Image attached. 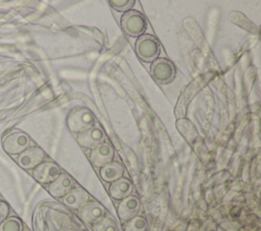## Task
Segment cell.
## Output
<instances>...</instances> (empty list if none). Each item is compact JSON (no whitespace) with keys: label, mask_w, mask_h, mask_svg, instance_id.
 <instances>
[{"label":"cell","mask_w":261,"mask_h":231,"mask_svg":"<svg viewBox=\"0 0 261 231\" xmlns=\"http://www.w3.org/2000/svg\"><path fill=\"white\" fill-rule=\"evenodd\" d=\"M4 152L8 155H19L31 145L30 136L18 129H10L6 131L1 138Z\"/></svg>","instance_id":"1"},{"label":"cell","mask_w":261,"mask_h":231,"mask_svg":"<svg viewBox=\"0 0 261 231\" xmlns=\"http://www.w3.org/2000/svg\"><path fill=\"white\" fill-rule=\"evenodd\" d=\"M135 50L139 58L145 62L154 61L160 52V44L159 41L150 34H143L138 37Z\"/></svg>","instance_id":"2"},{"label":"cell","mask_w":261,"mask_h":231,"mask_svg":"<svg viewBox=\"0 0 261 231\" xmlns=\"http://www.w3.org/2000/svg\"><path fill=\"white\" fill-rule=\"evenodd\" d=\"M120 24L123 32L133 37H140L147 28V20L143 13L134 9L123 12Z\"/></svg>","instance_id":"3"},{"label":"cell","mask_w":261,"mask_h":231,"mask_svg":"<svg viewBox=\"0 0 261 231\" xmlns=\"http://www.w3.org/2000/svg\"><path fill=\"white\" fill-rule=\"evenodd\" d=\"M95 122V116L88 108H77L67 116V126L73 133H81L92 127Z\"/></svg>","instance_id":"4"},{"label":"cell","mask_w":261,"mask_h":231,"mask_svg":"<svg viewBox=\"0 0 261 231\" xmlns=\"http://www.w3.org/2000/svg\"><path fill=\"white\" fill-rule=\"evenodd\" d=\"M152 76L159 83H168L173 80L175 76V66L167 58H156L152 61L150 66Z\"/></svg>","instance_id":"5"},{"label":"cell","mask_w":261,"mask_h":231,"mask_svg":"<svg viewBox=\"0 0 261 231\" xmlns=\"http://www.w3.org/2000/svg\"><path fill=\"white\" fill-rule=\"evenodd\" d=\"M32 174L34 179L39 183L49 184L61 174V170L57 164L50 161H43L33 169Z\"/></svg>","instance_id":"6"},{"label":"cell","mask_w":261,"mask_h":231,"mask_svg":"<svg viewBox=\"0 0 261 231\" xmlns=\"http://www.w3.org/2000/svg\"><path fill=\"white\" fill-rule=\"evenodd\" d=\"M44 158L45 152L41 148L29 147L18 155L16 162L22 169L30 170L41 164L44 161Z\"/></svg>","instance_id":"7"},{"label":"cell","mask_w":261,"mask_h":231,"mask_svg":"<svg viewBox=\"0 0 261 231\" xmlns=\"http://www.w3.org/2000/svg\"><path fill=\"white\" fill-rule=\"evenodd\" d=\"M113 158H114V151L112 147L106 141H103L97 147H95L94 149H92L89 156L90 162L92 163L93 166L97 168H101L104 165L110 163L111 161H113Z\"/></svg>","instance_id":"8"},{"label":"cell","mask_w":261,"mask_h":231,"mask_svg":"<svg viewBox=\"0 0 261 231\" xmlns=\"http://www.w3.org/2000/svg\"><path fill=\"white\" fill-rule=\"evenodd\" d=\"M105 139L104 131L99 127L93 125L92 127L81 132L76 136V140L81 147L85 149H94Z\"/></svg>","instance_id":"9"},{"label":"cell","mask_w":261,"mask_h":231,"mask_svg":"<svg viewBox=\"0 0 261 231\" xmlns=\"http://www.w3.org/2000/svg\"><path fill=\"white\" fill-rule=\"evenodd\" d=\"M104 207L98 201H88L77 210V216L87 224H95L104 217Z\"/></svg>","instance_id":"10"},{"label":"cell","mask_w":261,"mask_h":231,"mask_svg":"<svg viewBox=\"0 0 261 231\" xmlns=\"http://www.w3.org/2000/svg\"><path fill=\"white\" fill-rule=\"evenodd\" d=\"M141 208L140 199L136 195H128L120 200L117 207V215L121 221H128L138 216Z\"/></svg>","instance_id":"11"},{"label":"cell","mask_w":261,"mask_h":231,"mask_svg":"<svg viewBox=\"0 0 261 231\" xmlns=\"http://www.w3.org/2000/svg\"><path fill=\"white\" fill-rule=\"evenodd\" d=\"M73 186L72 178L65 174L61 173L55 180H53L48 185L49 193L56 198H62Z\"/></svg>","instance_id":"12"},{"label":"cell","mask_w":261,"mask_h":231,"mask_svg":"<svg viewBox=\"0 0 261 231\" xmlns=\"http://www.w3.org/2000/svg\"><path fill=\"white\" fill-rule=\"evenodd\" d=\"M62 201L67 208L79 210L89 201V193L81 187L71 188L68 193L62 197Z\"/></svg>","instance_id":"13"},{"label":"cell","mask_w":261,"mask_h":231,"mask_svg":"<svg viewBox=\"0 0 261 231\" xmlns=\"http://www.w3.org/2000/svg\"><path fill=\"white\" fill-rule=\"evenodd\" d=\"M133 192V184L132 182L125 178L121 177L116 181L112 182L109 186V194L112 198L116 200H121L124 197L130 195Z\"/></svg>","instance_id":"14"},{"label":"cell","mask_w":261,"mask_h":231,"mask_svg":"<svg viewBox=\"0 0 261 231\" xmlns=\"http://www.w3.org/2000/svg\"><path fill=\"white\" fill-rule=\"evenodd\" d=\"M123 173H124V168L117 161H111L110 163L101 167L99 171V174L102 180L110 183L123 177Z\"/></svg>","instance_id":"15"},{"label":"cell","mask_w":261,"mask_h":231,"mask_svg":"<svg viewBox=\"0 0 261 231\" xmlns=\"http://www.w3.org/2000/svg\"><path fill=\"white\" fill-rule=\"evenodd\" d=\"M187 119L188 118H181L179 120L176 121V127L178 129V131L182 134V136L189 140L190 142H193L197 136H198V132L196 127L194 126V124L192 122H190L189 124V128H187Z\"/></svg>","instance_id":"16"},{"label":"cell","mask_w":261,"mask_h":231,"mask_svg":"<svg viewBox=\"0 0 261 231\" xmlns=\"http://www.w3.org/2000/svg\"><path fill=\"white\" fill-rule=\"evenodd\" d=\"M147 220L143 216H136L125 222L123 226L124 231H146Z\"/></svg>","instance_id":"17"},{"label":"cell","mask_w":261,"mask_h":231,"mask_svg":"<svg viewBox=\"0 0 261 231\" xmlns=\"http://www.w3.org/2000/svg\"><path fill=\"white\" fill-rule=\"evenodd\" d=\"M23 225L19 218L15 216L7 217L0 224V231H22Z\"/></svg>","instance_id":"18"},{"label":"cell","mask_w":261,"mask_h":231,"mask_svg":"<svg viewBox=\"0 0 261 231\" xmlns=\"http://www.w3.org/2000/svg\"><path fill=\"white\" fill-rule=\"evenodd\" d=\"M94 231H118L116 222L110 217H103L93 225Z\"/></svg>","instance_id":"19"},{"label":"cell","mask_w":261,"mask_h":231,"mask_svg":"<svg viewBox=\"0 0 261 231\" xmlns=\"http://www.w3.org/2000/svg\"><path fill=\"white\" fill-rule=\"evenodd\" d=\"M109 3L114 9L125 12L133 7V5L135 4V1L134 0H111L109 1Z\"/></svg>","instance_id":"20"},{"label":"cell","mask_w":261,"mask_h":231,"mask_svg":"<svg viewBox=\"0 0 261 231\" xmlns=\"http://www.w3.org/2000/svg\"><path fill=\"white\" fill-rule=\"evenodd\" d=\"M9 214V206L3 201L0 200V224L8 217Z\"/></svg>","instance_id":"21"}]
</instances>
